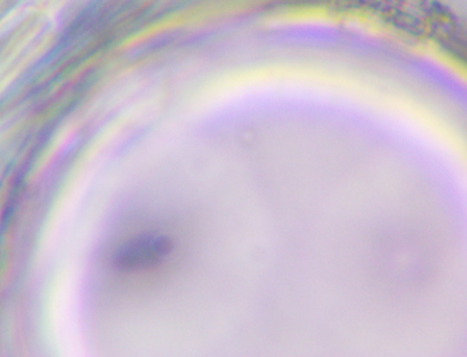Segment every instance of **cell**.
<instances>
[{
    "mask_svg": "<svg viewBox=\"0 0 467 357\" xmlns=\"http://www.w3.org/2000/svg\"><path fill=\"white\" fill-rule=\"evenodd\" d=\"M171 250L173 241L165 234H139L117 250L114 266L121 271H143L160 266Z\"/></svg>",
    "mask_w": 467,
    "mask_h": 357,
    "instance_id": "cell-1",
    "label": "cell"
}]
</instances>
